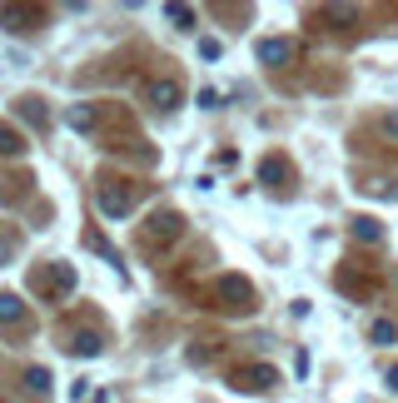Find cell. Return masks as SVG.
<instances>
[{
  "label": "cell",
  "mask_w": 398,
  "mask_h": 403,
  "mask_svg": "<svg viewBox=\"0 0 398 403\" xmlns=\"http://www.w3.org/2000/svg\"><path fill=\"white\" fill-rule=\"evenodd\" d=\"M70 125H75V130H90L95 114H90V110H70Z\"/></svg>",
  "instance_id": "9"
},
{
  "label": "cell",
  "mask_w": 398,
  "mask_h": 403,
  "mask_svg": "<svg viewBox=\"0 0 398 403\" xmlns=\"http://www.w3.org/2000/svg\"><path fill=\"white\" fill-rule=\"evenodd\" d=\"M150 100L169 110V105H175V100H180V85H175V80H154V85H150Z\"/></svg>",
  "instance_id": "3"
},
{
  "label": "cell",
  "mask_w": 398,
  "mask_h": 403,
  "mask_svg": "<svg viewBox=\"0 0 398 403\" xmlns=\"http://www.w3.org/2000/svg\"><path fill=\"white\" fill-rule=\"evenodd\" d=\"M354 234H364V239H378V219H354Z\"/></svg>",
  "instance_id": "8"
},
{
  "label": "cell",
  "mask_w": 398,
  "mask_h": 403,
  "mask_svg": "<svg viewBox=\"0 0 398 403\" xmlns=\"http://www.w3.org/2000/svg\"><path fill=\"white\" fill-rule=\"evenodd\" d=\"M259 60L264 65H284V60H289V40H264L259 45Z\"/></svg>",
  "instance_id": "2"
},
{
  "label": "cell",
  "mask_w": 398,
  "mask_h": 403,
  "mask_svg": "<svg viewBox=\"0 0 398 403\" xmlns=\"http://www.w3.org/2000/svg\"><path fill=\"white\" fill-rule=\"evenodd\" d=\"M20 314H25V309H20V299H15V294H0V319H6V324H15Z\"/></svg>",
  "instance_id": "5"
},
{
  "label": "cell",
  "mask_w": 398,
  "mask_h": 403,
  "mask_svg": "<svg viewBox=\"0 0 398 403\" xmlns=\"http://www.w3.org/2000/svg\"><path fill=\"white\" fill-rule=\"evenodd\" d=\"M0 154H20V135L15 130H0Z\"/></svg>",
  "instance_id": "7"
},
{
  "label": "cell",
  "mask_w": 398,
  "mask_h": 403,
  "mask_svg": "<svg viewBox=\"0 0 398 403\" xmlns=\"http://www.w3.org/2000/svg\"><path fill=\"white\" fill-rule=\"evenodd\" d=\"M65 349L90 359V354H100V333H70V343H65Z\"/></svg>",
  "instance_id": "4"
},
{
  "label": "cell",
  "mask_w": 398,
  "mask_h": 403,
  "mask_svg": "<svg viewBox=\"0 0 398 403\" xmlns=\"http://www.w3.org/2000/svg\"><path fill=\"white\" fill-rule=\"evenodd\" d=\"M264 180H289V164L284 159H264Z\"/></svg>",
  "instance_id": "6"
},
{
  "label": "cell",
  "mask_w": 398,
  "mask_h": 403,
  "mask_svg": "<svg viewBox=\"0 0 398 403\" xmlns=\"http://www.w3.org/2000/svg\"><path fill=\"white\" fill-rule=\"evenodd\" d=\"M234 383H244V388H264V383H274V369H269V364H259V369H239Z\"/></svg>",
  "instance_id": "1"
}]
</instances>
